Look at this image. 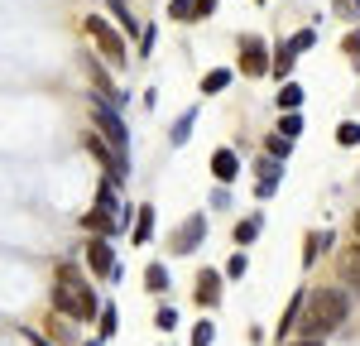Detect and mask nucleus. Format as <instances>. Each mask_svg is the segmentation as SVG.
I'll return each instance as SVG.
<instances>
[{
    "label": "nucleus",
    "instance_id": "4c0bfd02",
    "mask_svg": "<svg viewBox=\"0 0 360 346\" xmlns=\"http://www.w3.org/2000/svg\"><path fill=\"white\" fill-rule=\"evenodd\" d=\"M255 5H264V0H255Z\"/></svg>",
    "mask_w": 360,
    "mask_h": 346
},
{
    "label": "nucleus",
    "instance_id": "473e14b6",
    "mask_svg": "<svg viewBox=\"0 0 360 346\" xmlns=\"http://www.w3.org/2000/svg\"><path fill=\"white\" fill-rule=\"evenodd\" d=\"M212 337H217L212 322H197V327H193V346H212Z\"/></svg>",
    "mask_w": 360,
    "mask_h": 346
},
{
    "label": "nucleus",
    "instance_id": "9b49d317",
    "mask_svg": "<svg viewBox=\"0 0 360 346\" xmlns=\"http://www.w3.org/2000/svg\"><path fill=\"white\" fill-rule=\"evenodd\" d=\"M221 269H197V284H193V293H197V303L202 308H217L221 303Z\"/></svg>",
    "mask_w": 360,
    "mask_h": 346
},
{
    "label": "nucleus",
    "instance_id": "a211bd4d",
    "mask_svg": "<svg viewBox=\"0 0 360 346\" xmlns=\"http://www.w3.org/2000/svg\"><path fill=\"white\" fill-rule=\"evenodd\" d=\"M274 106H278V115H283V111H298V106H303V86H298V82H278Z\"/></svg>",
    "mask_w": 360,
    "mask_h": 346
},
{
    "label": "nucleus",
    "instance_id": "a878e982",
    "mask_svg": "<svg viewBox=\"0 0 360 346\" xmlns=\"http://www.w3.org/2000/svg\"><path fill=\"white\" fill-rule=\"evenodd\" d=\"M336 144H341V149H356L360 144V125L356 120H341V125H336Z\"/></svg>",
    "mask_w": 360,
    "mask_h": 346
},
{
    "label": "nucleus",
    "instance_id": "dca6fc26",
    "mask_svg": "<svg viewBox=\"0 0 360 346\" xmlns=\"http://www.w3.org/2000/svg\"><path fill=\"white\" fill-rule=\"evenodd\" d=\"M293 63H298V49H293V44H278V49H274V68H269V72H274V82H288Z\"/></svg>",
    "mask_w": 360,
    "mask_h": 346
},
{
    "label": "nucleus",
    "instance_id": "f8f14e48",
    "mask_svg": "<svg viewBox=\"0 0 360 346\" xmlns=\"http://www.w3.org/2000/svg\"><path fill=\"white\" fill-rule=\"evenodd\" d=\"M82 231L86 236H120V222H115L111 212H101V207H91V212H82Z\"/></svg>",
    "mask_w": 360,
    "mask_h": 346
},
{
    "label": "nucleus",
    "instance_id": "2f4dec72",
    "mask_svg": "<svg viewBox=\"0 0 360 346\" xmlns=\"http://www.w3.org/2000/svg\"><path fill=\"white\" fill-rule=\"evenodd\" d=\"M288 44H293V49H298V53H307V49H312V44H317V29H298V34H293V39H288Z\"/></svg>",
    "mask_w": 360,
    "mask_h": 346
},
{
    "label": "nucleus",
    "instance_id": "4be33fe9",
    "mask_svg": "<svg viewBox=\"0 0 360 346\" xmlns=\"http://www.w3.org/2000/svg\"><path fill=\"white\" fill-rule=\"evenodd\" d=\"M144 288H149V293H168V269L159 264V260L144 264Z\"/></svg>",
    "mask_w": 360,
    "mask_h": 346
},
{
    "label": "nucleus",
    "instance_id": "f03ea898",
    "mask_svg": "<svg viewBox=\"0 0 360 346\" xmlns=\"http://www.w3.org/2000/svg\"><path fill=\"white\" fill-rule=\"evenodd\" d=\"M346 317H351V293H346V288H336V284L312 288L307 303H303V322H298V332H303V337H317V342H327Z\"/></svg>",
    "mask_w": 360,
    "mask_h": 346
},
{
    "label": "nucleus",
    "instance_id": "c756f323",
    "mask_svg": "<svg viewBox=\"0 0 360 346\" xmlns=\"http://www.w3.org/2000/svg\"><path fill=\"white\" fill-rule=\"evenodd\" d=\"M193 5H197V0H168V20H183V25H193Z\"/></svg>",
    "mask_w": 360,
    "mask_h": 346
},
{
    "label": "nucleus",
    "instance_id": "20e7f679",
    "mask_svg": "<svg viewBox=\"0 0 360 346\" xmlns=\"http://www.w3.org/2000/svg\"><path fill=\"white\" fill-rule=\"evenodd\" d=\"M82 29L91 34L96 53L106 58V63H125V58H130V49H125V34H120V25H115V20H106V15H86Z\"/></svg>",
    "mask_w": 360,
    "mask_h": 346
},
{
    "label": "nucleus",
    "instance_id": "58836bf2",
    "mask_svg": "<svg viewBox=\"0 0 360 346\" xmlns=\"http://www.w3.org/2000/svg\"><path fill=\"white\" fill-rule=\"evenodd\" d=\"M91 346H96V342H91Z\"/></svg>",
    "mask_w": 360,
    "mask_h": 346
},
{
    "label": "nucleus",
    "instance_id": "7ed1b4c3",
    "mask_svg": "<svg viewBox=\"0 0 360 346\" xmlns=\"http://www.w3.org/2000/svg\"><path fill=\"white\" fill-rule=\"evenodd\" d=\"M91 125H96V135H106V144L120 154V164L130 169V130H125V115L115 111V106H106V101H96V96H91Z\"/></svg>",
    "mask_w": 360,
    "mask_h": 346
},
{
    "label": "nucleus",
    "instance_id": "aec40b11",
    "mask_svg": "<svg viewBox=\"0 0 360 346\" xmlns=\"http://www.w3.org/2000/svg\"><path fill=\"white\" fill-rule=\"evenodd\" d=\"M231 77H236L231 68H212V72L202 77V96H221L226 86H231Z\"/></svg>",
    "mask_w": 360,
    "mask_h": 346
},
{
    "label": "nucleus",
    "instance_id": "2eb2a0df",
    "mask_svg": "<svg viewBox=\"0 0 360 346\" xmlns=\"http://www.w3.org/2000/svg\"><path fill=\"white\" fill-rule=\"evenodd\" d=\"M259 231H264V217H259V212H250L245 222H236V250L255 245V241H259Z\"/></svg>",
    "mask_w": 360,
    "mask_h": 346
},
{
    "label": "nucleus",
    "instance_id": "b1692460",
    "mask_svg": "<svg viewBox=\"0 0 360 346\" xmlns=\"http://www.w3.org/2000/svg\"><path fill=\"white\" fill-rule=\"evenodd\" d=\"M193 125H197V106H193V111H183L178 120H173V135H168V144H188Z\"/></svg>",
    "mask_w": 360,
    "mask_h": 346
},
{
    "label": "nucleus",
    "instance_id": "f704fd0d",
    "mask_svg": "<svg viewBox=\"0 0 360 346\" xmlns=\"http://www.w3.org/2000/svg\"><path fill=\"white\" fill-rule=\"evenodd\" d=\"M274 193H278V183H255V198H259V202H269Z\"/></svg>",
    "mask_w": 360,
    "mask_h": 346
},
{
    "label": "nucleus",
    "instance_id": "c9c22d12",
    "mask_svg": "<svg viewBox=\"0 0 360 346\" xmlns=\"http://www.w3.org/2000/svg\"><path fill=\"white\" fill-rule=\"evenodd\" d=\"M283 346H322L317 337H303V342H283Z\"/></svg>",
    "mask_w": 360,
    "mask_h": 346
},
{
    "label": "nucleus",
    "instance_id": "f257e3e1",
    "mask_svg": "<svg viewBox=\"0 0 360 346\" xmlns=\"http://www.w3.org/2000/svg\"><path fill=\"white\" fill-rule=\"evenodd\" d=\"M53 308L63 317H72V322H91V317H101V298H96V284L82 279V269L72 264V260H63L53 274Z\"/></svg>",
    "mask_w": 360,
    "mask_h": 346
},
{
    "label": "nucleus",
    "instance_id": "f3484780",
    "mask_svg": "<svg viewBox=\"0 0 360 346\" xmlns=\"http://www.w3.org/2000/svg\"><path fill=\"white\" fill-rule=\"evenodd\" d=\"M327 245H332V231H307V236H303V264H307V269H312V260L322 255Z\"/></svg>",
    "mask_w": 360,
    "mask_h": 346
},
{
    "label": "nucleus",
    "instance_id": "4468645a",
    "mask_svg": "<svg viewBox=\"0 0 360 346\" xmlns=\"http://www.w3.org/2000/svg\"><path fill=\"white\" fill-rule=\"evenodd\" d=\"M149 236H154V202H139V207H135V226H130V241H135V245H149Z\"/></svg>",
    "mask_w": 360,
    "mask_h": 346
},
{
    "label": "nucleus",
    "instance_id": "1a4fd4ad",
    "mask_svg": "<svg viewBox=\"0 0 360 346\" xmlns=\"http://www.w3.org/2000/svg\"><path fill=\"white\" fill-rule=\"evenodd\" d=\"M202 241H207V217L193 212L188 222H178V231H173V241H168V245H173V255H193Z\"/></svg>",
    "mask_w": 360,
    "mask_h": 346
},
{
    "label": "nucleus",
    "instance_id": "412c9836",
    "mask_svg": "<svg viewBox=\"0 0 360 346\" xmlns=\"http://www.w3.org/2000/svg\"><path fill=\"white\" fill-rule=\"evenodd\" d=\"M106 10H111V20L120 25V34H139V20L130 15V5H125V0H106Z\"/></svg>",
    "mask_w": 360,
    "mask_h": 346
},
{
    "label": "nucleus",
    "instance_id": "39448f33",
    "mask_svg": "<svg viewBox=\"0 0 360 346\" xmlns=\"http://www.w3.org/2000/svg\"><path fill=\"white\" fill-rule=\"evenodd\" d=\"M86 269L96 279H120V260H115V241L111 236H86Z\"/></svg>",
    "mask_w": 360,
    "mask_h": 346
},
{
    "label": "nucleus",
    "instance_id": "393cba45",
    "mask_svg": "<svg viewBox=\"0 0 360 346\" xmlns=\"http://www.w3.org/2000/svg\"><path fill=\"white\" fill-rule=\"evenodd\" d=\"M96 327H101V342H111L115 332H120V313H115V303H101V317H96Z\"/></svg>",
    "mask_w": 360,
    "mask_h": 346
},
{
    "label": "nucleus",
    "instance_id": "6ab92c4d",
    "mask_svg": "<svg viewBox=\"0 0 360 346\" xmlns=\"http://www.w3.org/2000/svg\"><path fill=\"white\" fill-rule=\"evenodd\" d=\"M336 269H341V279H351V284L360 288V241L351 245V250H341V260H336Z\"/></svg>",
    "mask_w": 360,
    "mask_h": 346
},
{
    "label": "nucleus",
    "instance_id": "ddd939ff",
    "mask_svg": "<svg viewBox=\"0 0 360 346\" xmlns=\"http://www.w3.org/2000/svg\"><path fill=\"white\" fill-rule=\"evenodd\" d=\"M303 303H307V293L298 288V293L288 298V308H283V317H278V327H274V337H278V342H288V332H293V327L303 322Z\"/></svg>",
    "mask_w": 360,
    "mask_h": 346
},
{
    "label": "nucleus",
    "instance_id": "bb28decb",
    "mask_svg": "<svg viewBox=\"0 0 360 346\" xmlns=\"http://www.w3.org/2000/svg\"><path fill=\"white\" fill-rule=\"evenodd\" d=\"M264 154H269V159H278V164H283V159H288V154H293V140H283V135H269V140H264Z\"/></svg>",
    "mask_w": 360,
    "mask_h": 346
},
{
    "label": "nucleus",
    "instance_id": "423d86ee",
    "mask_svg": "<svg viewBox=\"0 0 360 346\" xmlns=\"http://www.w3.org/2000/svg\"><path fill=\"white\" fill-rule=\"evenodd\" d=\"M236 49H240V72H245V77H269L274 53H269V44H264L259 34H240Z\"/></svg>",
    "mask_w": 360,
    "mask_h": 346
},
{
    "label": "nucleus",
    "instance_id": "cd10ccee",
    "mask_svg": "<svg viewBox=\"0 0 360 346\" xmlns=\"http://www.w3.org/2000/svg\"><path fill=\"white\" fill-rule=\"evenodd\" d=\"M245 269H250V260H245V250H231V260H226V279H245Z\"/></svg>",
    "mask_w": 360,
    "mask_h": 346
},
{
    "label": "nucleus",
    "instance_id": "6e6552de",
    "mask_svg": "<svg viewBox=\"0 0 360 346\" xmlns=\"http://www.w3.org/2000/svg\"><path fill=\"white\" fill-rule=\"evenodd\" d=\"M82 144L91 149V159L101 164V178H115V183L125 188V178H130V169L120 164V154H115L111 144H106V135H96V130H86V135H82Z\"/></svg>",
    "mask_w": 360,
    "mask_h": 346
},
{
    "label": "nucleus",
    "instance_id": "5701e85b",
    "mask_svg": "<svg viewBox=\"0 0 360 346\" xmlns=\"http://www.w3.org/2000/svg\"><path fill=\"white\" fill-rule=\"evenodd\" d=\"M274 135H283V140H298V135H303V115L298 111H283L274 120Z\"/></svg>",
    "mask_w": 360,
    "mask_h": 346
},
{
    "label": "nucleus",
    "instance_id": "c85d7f7f",
    "mask_svg": "<svg viewBox=\"0 0 360 346\" xmlns=\"http://www.w3.org/2000/svg\"><path fill=\"white\" fill-rule=\"evenodd\" d=\"M336 20H346V25H360V0H332Z\"/></svg>",
    "mask_w": 360,
    "mask_h": 346
},
{
    "label": "nucleus",
    "instance_id": "9d476101",
    "mask_svg": "<svg viewBox=\"0 0 360 346\" xmlns=\"http://www.w3.org/2000/svg\"><path fill=\"white\" fill-rule=\"evenodd\" d=\"M207 169H212V178H217V188H231V183L245 173V169H240V154H236L231 144L212 149V164H207Z\"/></svg>",
    "mask_w": 360,
    "mask_h": 346
},
{
    "label": "nucleus",
    "instance_id": "72a5a7b5",
    "mask_svg": "<svg viewBox=\"0 0 360 346\" xmlns=\"http://www.w3.org/2000/svg\"><path fill=\"white\" fill-rule=\"evenodd\" d=\"M173 322H178V313H173V308H159V317H154V327H159V332H168Z\"/></svg>",
    "mask_w": 360,
    "mask_h": 346
},
{
    "label": "nucleus",
    "instance_id": "7c9ffc66",
    "mask_svg": "<svg viewBox=\"0 0 360 346\" xmlns=\"http://www.w3.org/2000/svg\"><path fill=\"white\" fill-rule=\"evenodd\" d=\"M341 53L351 58V63H360V25H356V34H346V39H341Z\"/></svg>",
    "mask_w": 360,
    "mask_h": 346
},
{
    "label": "nucleus",
    "instance_id": "0eeeda50",
    "mask_svg": "<svg viewBox=\"0 0 360 346\" xmlns=\"http://www.w3.org/2000/svg\"><path fill=\"white\" fill-rule=\"evenodd\" d=\"M82 72H86V82L96 86V91H91L96 101H106V106H115V111H125V96H120V86L111 82V72L101 68V58H96V53H82Z\"/></svg>",
    "mask_w": 360,
    "mask_h": 346
},
{
    "label": "nucleus",
    "instance_id": "e433bc0d",
    "mask_svg": "<svg viewBox=\"0 0 360 346\" xmlns=\"http://www.w3.org/2000/svg\"><path fill=\"white\" fill-rule=\"evenodd\" d=\"M351 231H356V241H360V207H356V217H351Z\"/></svg>",
    "mask_w": 360,
    "mask_h": 346
}]
</instances>
